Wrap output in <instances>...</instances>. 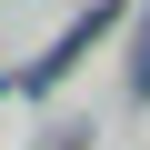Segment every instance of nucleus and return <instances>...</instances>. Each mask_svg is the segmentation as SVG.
Returning a JSON list of instances; mask_svg holds the SVG:
<instances>
[{
    "label": "nucleus",
    "instance_id": "obj_1",
    "mask_svg": "<svg viewBox=\"0 0 150 150\" xmlns=\"http://www.w3.org/2000/svg\"><path fill=\"white\" fill-rule=\"evenodd\" d=\"M100 30H110V10H80V20H70V30H60V50H50L40 70H30V90H50V80H60V70H70V60H80V50L100 40Z\"/></svg>",
    "mask_w": 150,
    "mask_h": 150
},
{
    "label": "nucleus",
    "instance_id": "obj_2",
    "mask_svg": "<svg viewBox=\"0 0 150 150\" xmlns=\"http://www.w3.org/2000/svg\"><path fill=\"white\" fill-rule=\"evenodd\" d=\"M130 100H150V30H140V50H130Z\"/></svg>",
    "mask_w": 150,
    "mask_h": 150
}]
</instances>
